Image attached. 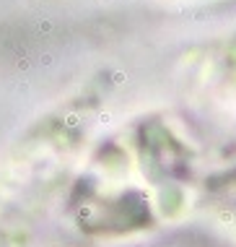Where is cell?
I'll return each mask as SVG.
<instances>
[{
	"instance_id": "6da1fadb",
	"label": "cell",
	"mask_w": 236,
	"mask_h": 247,
	"mask_svg": "<svg viewBox=\"0 0 236 247\" xmlns=\"http://www.w3.org/2000/svg\"><path fill=\"white\" fill-rule=\"evenodd\" d=\"M94 117L68 107L36 120L0 159V247H31L88 148Z\"/></svg>"
}]
</instances>
